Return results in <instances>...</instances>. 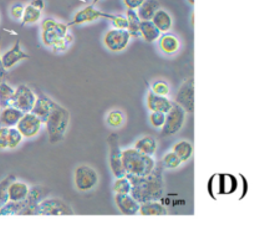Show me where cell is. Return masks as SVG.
<instances>
[{
  "instance_id": "6da1fadb",
  "label": "cell",
  "mask_w": 255,
  "mask_h": 225,
  "mask_svg": "<svg viewBox=\"0 0 255 225\" xmlns=\"http://www.w3.org/2000/svg\"><path fill=\"white\" fill-rule=\"evenodd\" d=\"M161 163L154 167L153 171L144 177H136L125 174L132 184L131 196L139 203L149 201H157L163 196V176H162Z\"/></svg>"
},
{
  "instance_id": "7a4b0ae2",
  "label": "cell",
  "mask_w": 255,
  "mask_h": 225,
  "mask_svg": "<svg viewBox=\"0 0 255 225\" xmlns=\"http://www.w3.org/2000/svg\"><path fill=\"white\" fill-rule=\"evenodd\" d=\"M121 158L125 174H129V176H148L156 167V162L152 158V156L142 153L136 148H127L122 151Z\"/></svg>"
},
{
  "instance_id": "3957f363",
  "label": "cell",
  "mask_w": 255,
  "mask_h": 225,
  "mask_svg": "<svg viewBox=\"0 0 255 225\" xmlns=\"http://www.w3.org/2000/svg\"><path fill=\"white\" fill-rule=\"evenodd\" d=\"M69 123L70 112L65 107H62L61 105L52 101L51 110H50L46 122H45L50 143H57V142L64 139Z\"/></svg>"
},
{
  "instance_id": "277c9868",
  "label": "cell",
  "mask_w": 255,
  "mask_h": 225,
  "mask_svg": "<svg viewBox=\"0 0 255 225\" xmlns=\"http://www.w3.org/2000/svg\"><path fill=\"white\" fill-rule=\"evenodd\" d=\"M74 211L64 201L57 198H45L36 206L35 216L66 217L72 216Z\"/></svg>"
},
{
  "instance_id": "5b68a950",
  "label": "cell",
  "mask_w": 255,
  "mask_h": 225,
  "mask_svg": "<svg viewBox=\"0 0 255 225\" xmlns=\"http://www.w3.org/2000/svg\"><path fill=\"white\" fill-rule=\"evenodd\" d=\"M187 112L178 104L172 105L171 110L166 113V121L162 127V136L169 137L178 133L184 126Z\"/></svg>"
},
{
  "instance_id": "8992f818",
  "label": "cell",
  "mask_w": 255,
  "mask_h": 225,
  "mask_svg": "<svg viewBox=\"0 0 255 225\" xmlns=\"http://www.w3.org/2000/svg\"><path fill=\"white\" fill-rule=\"evenodd\" d=\"M69 32V26L59 22L54 17H46L41 24V40L45 46L50 47L56 40L61 39Z\"/></svg>"
},
{
  "instance_id": "52a82bcc",
  "label": "cell",
  "mask_w": 255,
  "mask_h": 225,
  "mask_svg": "<svg viewBox=\"0 0 255 225\" xmlns=\"http://www.w3.org/2000/svg\"><path fill=\"white\" fill-rule=\"evenodd\" d=\"M100 181L99 173L87 164H80L76 167L74 172V182L75 187L81 192L92 191L95 187H97Z\"/></svg>"
},
{
  "instance_id": "ba28073f",
  "label": "cell",
  "mask_w": 255,
  "mask_h": 225,
  "mask_svg": "<svg viewBox=\"0 0 255 225\" xmlns=\"http://www.w3.org/2000/svg\"><path fill=\"white\" fill-rule=\"evenodd\" d=\"M132 36L127 30L122 29H111L105 34L104 36V45L107 47V50L112 52L124 51L127 47V45L131 41Z\"/></svg>"
},
{
  "instance_id": "9c48e42d",
  "label": "cell",
  "mask_w": 255,
  "mask_h": 225,
  "mask_svg": "<svg viewBox=\"0 0 255 225\" xmlns=\"http://www.w3.org/2000/svg\"><path fill=\"white\" fill-rule=\"evenodd\" d=\"M107 144H109V161L110 169L115 177H124L125 171L122 167L121 158V148H120V138L117 133H111L107 138Z\"/></svg>"
},
{
  "instance_id": "30bf717a",
  "label": "cell",
  "mask_w": 255,
  "mask_h": 225,
  "mask_svg": "<svg viewBox=\"0 0 255 225\" xmlns=\"http://www.w3.org/2000/svg\"><path fill=\"white\" fill-rule=\"evenodd\" d=\"M36 95L32 91L31 87L27 85H20L17 89H15L14 96L11 100V106L16 107L20 111L31 112L32 106H34L35 101H36Z\"/></svg>"
},
{
  "instance_id": "8fae6325",
  "label": "cell",
  "mask_w": 255,
  "mask_h": 225,
  "mask_svg": "<svg viewBox=\"0 0 255 225\" xmlns=\"http://www.w3.org/2000/svg\"><path fill=\"white\" fill-rule=\"evenodd\" d=\"M176 104H178L187 113L194 111V79L186 80L178 89L176 95Z\"/></svg>"
},
{
  "instance_id": "7c38bea8",
  "label": "cell",
  "mask_w": 255,
  "mask_h": 225,
  "mask_svg": "<svg viewBox=\"0 0 255 225\" xmlns=\"http://www.w3.org/2000/svg\"><path fill=\"white\" fill-rule=\"evenodd\" d=\"M42 122L37 116H35L32 112H25L20 121L17 122L16 127L24 138H34L41 131Z\"/></svg>"
},
{
  "instance_id": "4fadbf2b",
  "label": "cell",
  "mask_w": 255,
  "mask_h": 225,
  "mask_svg": "<svg viewBox=\"0 0 255 225\" xmlns=\"http://www.w3.org/2000/svg\"><path fill=\"white\" fill-rule=\"evenodd\" d=\"M105 14H106V12L100 11L99 9H96V7L92 6V5H90V6H85L74 15L71 21L67 24V26H76V25L90 24V22H94L99 19H104Z\"/></svg>"
},
{
  "instance_id": "5bb4252c",
  "label": "cell",
  "mask_w": 255,
  "mask_h": 225,
  "mask_svg": "<svg viewBox=\"0 0 255 225\" xmlns=\"http://www.w3.org/2000/svg\"><path fill=\"white\" fill-rule=\"evenodd\" d=\"M29 54L22 51L21 46H20V41H16L14 44V46L10 50L5 51L4 54L0 55V59H1L2 66L6 70L12 69L15 65H17L19 62L24 61V60L29 59Z\"/></svg>"
},
{
  "instance_id": "9a60e30c",
  "label": "cell",
  "mask_w": 255,
  "mask_h": 225,
  "mask_svg": "<svg viewBox=\"0 0 255 225\" xmlns=\"http://www.w3.org/2000/svg\"><path fill=\"white\" fill-rule=\"evenodd\" d=\"M115 203L120 213L128 217L138 214L139 206H141V203L137 202L131 194H115Z\"/></svg>"
},
{
  "instance_id": "2e32d148",
  "label": "cell",
  "mask_w": 255,
  "mask_h": 225,
  "mask_svg": "<svg viewBox=\"0 0 255 225\" xmlns=\"http://www.w3.org/2000/svg\"><path fill=\"white\" fill-rule=\"evenodd\" d=\"M173 102L168 99L167 96H161V95H156L152 91H149L147 94V107H148L151 111L154 112H167L171 110Z\"/></svg>"
},
{
  "instance_id": "e0dca14e",
  "label": "cell",
  "mask_w": 255,
  "mask_h": 225,
  "mask_svg": "<svg viewBox=\"0 0 255 225\" xmlns=\"http://www.w3.org/2000/svg\"><path fill=\"white\" fill-rule=\"evenodd\" d=\"M30 186H27L24 182H20L14 179L9 183L7 186V197H9V201L11 202H20L24 201L27 197L29 193Z\"/></svg>"
},
{
  "instance_id": "ac0fdd59",
  "label": "cell",
  "mask_w": 255,
  "mask_h": 225,
  "mask_svg": "<svg viewBox=\"0 0 255 225\" xmlns=\"http://www.w3.org/2000/svg\"><path fill=\"white\" fill-rule=\"evenodd\" d=\"M51 105L52 100L49 99L47 96L41 95V96L36 97V101H35L34 106H32L31 112L35 116L39 117L42 123H45L47 119V116L50 113V110H51Z\"/></svg>"
},
{
  "instance_id": "d6986e66",
  "label": "cell",
  "mask_w": 255,
  "mask_h": 225,
  "mask_svg": "<svg viewBox=\"0 0 255 225\" xmlns=\"http://www.w3.org/2000/svg\"><path fill=\"white\" fill-rule=\"evenodd\" d=\"M22 114H24V112L20 111L16 107H5V109H2L1 114H0V126L7 127V128L9 127H15L22 117Z\"/></svg>"
},
{
  "instance_id": "ffe728a7",
  "label": "cell",
  "mask_w": 255,
  "mask_h": 225,
  "mask_svg": "<svg viewBox=\"0 0 255 225\" xmlns=\"http://www.w3.org/2000/svg\"><path fill=\"white\" fill-rule=\"evenodd\" d=\"M159 49L164 52L166 55H174L181 47L179 40L176 35L171 34V32H163L159 36Z\"/></svg>"
},
{
  "instance_id": "44dd1931",
  "label": "cell",
  "mask_w": 255,
  "mask_h": 225,
  "mask_svg": "<svg viewBox=\"0 0 255 225\" xmlns=\"http://www.w3.org/2000/svg\"><path fill=\"white\" fill-rule=\"evenodd\" d=\"M161 34L162 32L152 22V20H141V24H139V36L143 37L144 41L152 44V42L157 41L159 39Z\"/></svg>"
},
{
  "instance_id": "7402d4cb",
  "label": "cell",
  "mask_w": 255,
  "mask_h": 225,
  "mask_svg": "<svg viewBox=\"0 0 255 225\" xmlns=\"http://www.w3.org/2000/svg\"><path fill=\"white\" fill-rule=\"evenodd\" d=\"M168 213L167 208L157 201H149L141 203L138 214L143 217H162Z\"/></svg>"
},
{
  "instance_id": "603a6c76",
  "label": "cell",
  "mask_w": 255,
  "mask_h": 225,
  "mask_svg": "<svg viewBox=\"0 0 255 225\" xmlns=\"http://www.w3.org/2000/svg\"><path fill=\"white\" fill-rule=\"evenodd\" d=\"M152 22L158 27V30L162 34L171 31L172 26H173V19H172L171 14L163 9L157 10L156 14L152 17Z\"/></svg>"
},
{
  "instance_id": "cb8c5ba5",
  "label": "cell",
  "mask_w": 255,
  "mask_h": 225,
  "mask_svg": "<svg viewBox=\"0 0 255 225\" xmlns=\"http://www.w3.org/2000/svg\"><path fill=\"white\" fill-rule=\"evenodd\" d=\"M159 9V2L157 0H144L141 6L136 10L141 20H152L153 15Z\"/></svg>"
},
{
  "instance_id": "d4e9b609",
  "label": "cell",
  "mask_w": 255,
  "mask_h": 225,
  "mask_svg": "<svg viewBox=\"0 0 255 225\" xmlns=\"http://www.w3.org/2000/svg\"><path fill=\"white\" fill-rule=\"evenodd\" d=\"M157 147H158V144H157L156 138L152 136L142 137V138L138 139V141L136 142V144H134V148H136L137 151L142 152V153L144 154H148V156H153V154L156 153Z\"/></svg>"
},
{
  "instance_id": "484cf974",
  "label": "cell",
  "mask_w": 255,
  "mask_h": 225,
  "mask_svg": "<svg viewBox=\"0 0 255 225\" xmlns=\"http://www.w3.org/2000/svg\"><path fill=\"white\" fill-rule=\"evenodd\" d=\"M49 194V191L45 189L42 186H32L30 187L29 193H27V197L25 199L27 201V203L30 204L31 207H34L35 211H36V206L45 199Z\"/></svg>"
},
{
  "instance_id": "4316f807",
  "label": "cell",
  "mask_w": 255,
  "mask_h": 225,
  "mask_svg": "<svg viewBox=\"0 0 255 225\" xmlns=\"http://www.w3.org/2000/svg\"><path fill=\"white\" fill-rule=\"evenodd\" d=\"M172 151L181 158L182 163L191 159L192 154H193V146L191 142L188 141H179L172 147Z\"/></svg>"
},
{
  "instance_id": "83f0119b",
  "label": "cell",
  "mask_w": 255,
  "mask_h": 225,
  "mask_svg": "<svg viewBox=\"0 0 255 225\" xmlns=\"http://www.w3.org/2000/svg\"><path fill=\"white\" fill-rule=\"evenodd\" d=\"M127 17V31L129 32L132 37L139 36V24H141V19L137 15L136 10H127L126 11Z\"/></svg>"
},
{
  "instance_id": "f1b7e54d",
  "label": "cell",
  "mask_w": 255,
  "mask_h": 225,
  "mask_svg": "<svg viewBox=\"0 0 255 225\" xmlns=\"http://www.w3.org/2000/svg\"><path fill=\"white\" fill-rule=\"evenodd\" d=\"M42 11H40L36 7L31 6V5H27L24 9V14H22L21 21L22 25H34L36 22H39L41 20Z\"/></svg>"
},
{
  "instance_id": "f546056e",
  "label": "cell",
  "mask_w": 255,
  "mask_h": 225,
  "mask_svg": "<svg viewBox=\"0 0 255 225\" xmlns=\"http://www.w3.org/2000/svg\"><path fill=\"white\" fill-rule=\"evenodd\" d=\"M15 89H12L7 82H0V107L5 109L7 106H11V100L14 96Z\"/></svg>"
},
{
  "instance_id": "4dcf8cb0",
  "label": "cell",
  "mask_w": 255,
  "mask_h": 225,
  "mask_svg": "<svg viewBox=\"0 0 255 225\" xmlns=\"http://www.w3.org/2000/svg\"><path fill=\"white\" fill-rule=\"evenodd\" d=\"M106 123L111 128H121L125 123V114L121 110H111L106 116Z\"/></svg>"
},
{
  "instance_id": "1f68e13d",
  "label": "cell",
  "mask_w": 255,
  "mask_h": 225,
  "mask_svg": "<svg viewBox=\"0 0 255 225\" xmlns=\"http://www.w3.org/2000/svg\"><path fill=\"white\" fill-rule=\"evenodd\" d=\"M115 194H129L132 189V184L126 176L117 177L112 184Z\"/></svg>"
},
{
  "instance_id": "d6a6232c",
  "label": "cell",
  "mask_w": 255,
  "mask_h": 225,
  "mask_svg": "<svg viewBox=\"0 0 255 225\" xmlns=\"http://www.w3.org/2000/svg\"><path fill=\"white\" fill-rule=\"evenodd\" d=\"M22 134L20 133L16 127H9L7 129V149H15L21 144Z\"/></svg>"
},
{
  "instance_id": "836d02e7",
  "label": "cell",
  "mask_w": 255,
  "mask_h": 225,
  "mask_svg": "<svg viewBox=\"0 0 255 225\" xmlns=\"http://www.w3.org/2000/svg\"><path fill=\"white\" fill-rule=\"evenodd\" d=\"M182 164L181 158L173 151L168 152L163 156L161 161V166L163 169H176Z\"/></svg>"
},
{
  "instance_id": "e575fe53",
  "label": "cell",
  "mask_w": 255,
  "mask_h": 225,
  "mask_svg": "<svg viewBox=\"0 0 255 225\" xmlns=\"http://www.w3.org/2000/svg\"><path fill=\"white\" fill-rule=\"evenodd\" d=\"M105 19H109L111 24L114 25L115 29L127 30V17L126 15H114V14H105Z\"/></svg>"
},
{
  "instance_id": "d590c367",
  "label": "cell",
  "mask_w": 255,
  "mask_h": 225,
  "mask_svg": "<svg viewBox=\"0 0 255 225\" xmlns=\"http://www.w3.org/2000/svg\"><path fill=\"white\" fill-rule=\"evenodd\" d=\"M14 179L15 176L11 174V176L6 177V178L2 179V181L0 182V208L9 201V197H7V186H9L10 182L14 181Z\"/></svg>"
},
{
  "instance_id": "8d00e7d4",
  "label": "cell",
  "mask_w": 255,
  "mask_h": 225,
  "mask_svg": "<svg viewBox=\"0 0 255 225\" xmlns=\"http://www.w3.org/2000/svg\"><path fill=\"white\" fill-rule=\"evenodd\" d=\"M151 91L156 95H161V96H168L169 94V85L168 82L163 81V80H157L152 84Z\"/></svg>"
},
{
  "instance_id": "74e56055",
  "label": "cell",
  "mask_w": 255,
  "mask_h": 225,
  "mask_svg": "<svg viewBox=\"0 0 255 225\" xmlns=\"http://www.w3.org/2000/svg\"><path fill=\"white\" fill-rule=\"evenodd\" d=\"M164 121H166V113H163V112L152 111V113L149 114V123H151L152 127H154V128L161 129L162 127H163Z\"/></svg>"
},
{
  "instance_id": "f35d334b",
  "label": "cell",
  "mask_w": 255,
  "mask_h": 225,
  "mask_svg": "<svg viewBox=\"0 0 255 225\" xmlns=\"http://www.w3.org/2000/svg\"><path fill=\"white\" fill-rule=\"evenodd\" d=\"M24 9L25 5H22L21 2H15V4H12L11 7H10V16L14 20L20 21L22 17V14H24Z\"/></svg>"
},
{
  "instance_id": "ab89813d",
  "label": "cell",
  "mask_w": 255,
  "mask_h": 225,
  "mask_svg": "<svg viewBox=\"0 0 255 225\" xmlns=\"http://www.w3.org/2000/svg\"><path fill=\"white\" fill-rule=\"evenodd\" d=\"M70 45L67 44L66 41H65L64 37H61V39L56 40V41L54 42V44L50 46V49L52 50V51L55 52V54H60V52H65L67 49H69Z\"/></svg>"
},
{
  "instance_id": "60d3db41",
  "label": "cell",
  "mask_w": 255,
  "mask_h": 225,
  "mask_svg": "<svg viewBox=\"0 0 255 225\" xmlns=\"http://www.w3.org/2000/svg\"><path fill=\"white\" fill-rule=\"evenodd\" d=\"M7 127L0 126V149H7Z\"/></svg>"
},
{
  "instance_id": "b9f144b4",
  "label": "cell",
  "mask_w": 255,
  "mask_h": 225,
  "mask_svg": "<svg viewBox=\"0 0 255 225\" xmlns=\"http://www.w3.org/2000/svg\"><path fill=\"white\" fill-rule=\"evenodd\" d=\"M127 10H137L144 0H122Z\"/></svg>"
},
{
  "instance_id": "7bdbcfd3",
  "label": "cell",
  "mask_w": 255,
  "mask_h": 225,
  "mask_svg": "<svg viewBox=\"0 0 255 225\" xmlns=\"http://www.w3.org/2000/svg\"><path fill=\"white\" fill-rule=\"evenodd\" d=\"M30 5L34 7H36V9H39L40 11H42V10L45 9V1L44 0H31L30 1Z\"/></svg>"
},
{
  "instance_id": "ee69618b",
  "label": "cell",
  "mask_w": 255,
  "mask_h": 225,
  "mask_svg": "<svg viewBox=\"0 0 255 225\" xmlns=\"http://www.w3.org/2000/svg\"><path fill=\"white\" fill-rule=\"evenodd\" d=\"M6 71H7V70L5 69L4 66H2L1 59H0V82L4 81V79L6 77Z\"/></svg>"
},
{
  "instance_id": "f6af8a7d",
  "label": "cell",
  "mask_w": 255,
  "mask_h": 225,
  "mask_svg": "<svg viewBox=\"0 0 255 225\" xmlns=\"http://www.w3.org/2000/svg\"><path fill=\"white\" fill-rule=\"evenodd\" d=\"M187 1H188L191 5H194V0H187Z\"/></svg>"
},
{
  "instance_id": "bcb514c9",
  "label": "cell",
  "mask_w": 255,
  "mask_h": 225,
  "mask_svg": "<svg viewBox=\"0 0 255 225\" xmlns=\"http://www.w3.org/2000/svg\"><path fill=\"white\" fill-rule=\"evenodd\" d=\"M99 1H100V0H92V2H94V4H97Z\"/></svg>"
}]
</instances>
